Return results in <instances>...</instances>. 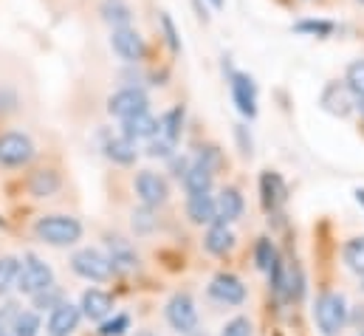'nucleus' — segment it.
Wrapping results in <instances>:
<instances>
[{"label": "nucleus", "instance_id": "f257e3e1", "mask_svg": "<svg viewBox=\"0 0 364 336\" xmlns=\"http://www.w3.org/2000/svg\"><path fill=\"white\" fill-rule=\"evenodd\" d=\"M34 235L48 246H71L82 238V224L71 215H43L34 224Z\"/></svg>", "mask_w": 364, "mask_h": 336}, {"label": "nucleus", "instance_id": "f03ea898", "mask_svg": "<svg viewBox=\"0 0 364 336\" xmlns=\"http://www.w3.org/2000/svg\"><path fill=\"white\" fill-rule=\"evenodd\" d=\"M314 317H316V325H319L322 334L336 336L348 325V303H345V297L336 294V291L319 294L316 308H314Z\"/></svg>", "mask_w": 364, "mask_h": 336}, {"label": "nucleus", "instance_id": "7ed1b4c3", "mask_svg": "<svg viewBox=\"0 0 364 336\" xmlns=\"http://www.w3.org/2000/svg\"><path fill=\"white\" fill-rule=\"evenodd\" d=\"M14 285H17L20 294L34 297V294H40V291H46V288L54 285V271L37 254H26V260L20 263V271H17Z\"/></svg>", "mask_w": 364, "mask_h": 336}, {"label": "nucleus", "instance_id": "20e7f679", "mask_svg": "<svg viewBox=\"0 0 364 336\" xmlns=\"http://www.w3.org/2000/svg\"><path fill=\"white\" fill-rule=\"evenodd\" d=\"M34 159V142L26 133H0V167H26Z\"/></svg>", "mask_w": 364, "mask_h": 336}, {"label": "nucleus", "instance_id": "39448f33", "mask_svg": "<svg viewBox=\"0 0 364 336\" xmlns=\"http://www.w3.org/2000/svg\"><path fill=\"white\" fill-rule=\"evenodd\" d=\"M71 268H74L80 277L91 280V283H107V280L113 277L110 260L102 252H96V249H80V252L71 257Z\"/></svg>", "mask_w": 364, "mask_h": 336}, {"label": "nucleus", "instance_id": "423d86ee", "mask_svg": "<svg viewBox=\"0 0 364 336\" xmlns=\"http://www.w3.org/2000/svg\"><path fill=\"white\" fill-rule=\"evenodd\" d=\"M110 46H113L116 57L124 60V63H141L144 54H147L144 37H141L136 28H130V26H119V28H113V34H110Z\"/></svg>", "mask_w": 364, "mask_h": 336}, {"label": "nucleus", "instance_id": "0eeeda50", "mask_svg": "<svg viewBox=\"0 0 364 336\" xmlns=\"http://www.w3.org/2000/svg\"><path fill=\"white\" fill-rule=\"evenodd\" d=\"M167 322L178 331V334H192L198 328V308H195V300L178 291L170 303H167Z\"/></svg>", "mask_w": 364, "mask_h": 336}, {"label": "nucleus", "instance_id": "6e6552de", "mask_svg": "<svg viewBox=\"0 0 364 336\" xmlns=\"http://www.w3.org/2000/svg\"><path fill=\"white\" fill-rule=\"evenodd\" d=\"M147 105L150 102H147V93L141 88H122L107 99V113L116 119H130L136 113H144Z\"/></svg>", "mask_w": 364, "mask_h": 336}, {"label": "nucleus", "instance_id": "1a4fd4ad", "mask_svg": "<svg viewBox=\"0 0 364 336\" xmlns=\"http://www.w3.org/2000/svg\"><path fill=\"white\" fill-rule=\"evenodd\" d=\"M136 195L141 198V204L144 206H161L164 201H167V195H170V187H167V181L159 175V172H153V169H141L139 175H136Z\"/></svg>", "mask_w": 364, "mask_h": 336}, {"label": "nucleus", "instance_id": "9d476101", "mask_svg": "<svg viewBox=\"0 0 364 336\" xmlns=\"http://www.w3.org/2000/svg\"><path fill=\"white\" fill-rule=\"evenodd\" d=\"M209 297L218 300V303H223V305H240L246 300V285L240 283V277L223 271V274H218L209 283Z\"/></svg>", "mask_w": 364, "mask_h": 336}, {"label": "nucleus", "instance_id": "9b49d317", "mask_svg": "<svg viewBox=\"0 0 364 336\" xmlns=\"http://www.w3.org/2000/svg\"><path fill=\"white\" fill-rule=\"evenodd\" d=\"M82 311L71 303H57L48 314V336H71L80 328Z\"/></svg>", "mask_w": 364, "mask_h": 336}, {"label": "nucleus", "instance_id": "f8f14e48", "mask_svg": "<svg viewBox=\"0 0 364 336\" xmlns=\"http://www.w3.org/2000/svg\"><path fill=\"white\" fill-rule=\"evenodd\" d=\"M232 99L243 116H249V119L257 116V88L252 83V77L232 74Z\"/></svg>", "mask_w": 364, "mask_h": 336}, {"label": "nucleus", "instance_id": "ddd939ff", "mask_svg": "<svg viewBox=\"0 0 364 336\" xmlns=\"http://www.w3.org/2000/svg\"><path fill=\"white\" fill-rule=\"evenodd\" d=\"M353 90L348 88V85H339V83H331L325 90H322V107L328 110V113H333V116H348L350 110H353Z\"/></svg>", "mask_w": 364, "mask_h": 336}, {"label": "nucleus", "instance_id": "4468645a", "mask_svg": "<svg viewBox=\"0 0 364 336\" xmlns=\"http://www.w3.org/2000/svg\"><path fill=\"white\" fill-rule=\"evenodd\" d=\"M82 317H88L91 322H102V320H107L110 317V311H113V297L107 294V291H99V288H88L85 294H82Z\"/></svg>", "mask_w": 364, "mask_h": 336}, {"label": "nucleus", "instance_id": "2eb2a0df", "mask_svg": "<svg viewBox=\"0 0 364 336\" xmlns=\"http://www.w3.org/2000/svg\"><path fill=\"white\" fill-rule=\"evenodd\" d=\"M159 133V119H153L147 110L136 113L130 119H122V136H127L130 142H141V139H153Z\"/></svg>", "mask_w": 364, "mask_h": 336}, {"label": "nucleus", "instance_id": "dca6fc26", "mask_svg": "<svg viewBox=\"0 0 364 336\" xmlns=\"http://www.w3.org/2000/svg\"><path fill=\"white\" fill-rule=\"evenodd\" d=\"M186 218H189L195 226L215 224V221H218L215 198H212L209 192H203V195H189V201H186Z\"/></svg>", "mask_w": 364, "mask_h": 336}, {"label": "nucleus", "instance_id": "f3484780", "mask_svg": "<svg viewBox=\"0 0 364 336\" xmlns=\"http://www.w3.org/2000/svg\"><path fill=\"white\" fill-rule=\"evenodd\" d=\"M243 195H240V189H235V187H226L218 198H215V209H218V221H223V224H232V221H237L240 215H243Z\"/></svg>", "mask_w": 364, "mask_h": 336}, {"label": "nucleus", "instance_id": "a211bd4d", "mask_svg": "<svg viewBox=\"0 0 364 336\" xmlns=\"http://www.w3.org/2000/svg\"><path fill=\"white\" fill-rule=\"evenodd\" d=\"M203 246H206V252L223 257V254H229L235 249V235H232V229L223 221H215V224H209V232H206Z\"/></svg>", "mask_w": 364, "mask_h": 336}, {"label": "nucleus", "instance_id": "6ab92c4d", "mask_svg": "<svg viewBox=\"0 0 364 336\" xmlns=\"http://www.w3.org/2000/svg\"><path fill=\"white\" fill-rule=\"evenodd\" d=\"M105 156H107L113 164L127 167V164L136 162L139 150H136V142H130L127 136H110V139L105 142Z\"/></svg>", "mask_w": 364, "mask_h": 336}, {"label": "nucleus", "instance_id": "aec40b11", "mask_svg": "<svg viewBox=\"0 0 364 336\" xmlns=\"http://www.w3.org/2000/svg\"><path fill=\"white\" fill-rule=\"evenodd\" d=\"M183 187L189 195H203L212 189V167L203 162H195L183 169Z\"/></svg>", "mask_w": 364, "mask_h": 336}, {"label": "nucleus", "instance_id": "412c9836", "mask_svg": "<svg viewBox=\"0 0 364 336\" xmlns=\"http://www.w3.org/2000/svg\"><path fill=\"white\" fill-rule=\"evenodd\" d=\"M107 246H110V257H107V260H110L113 271H133V268L139 266L136 252H133L122 238H110Z\"/></svg>", "mask_w": 364, "mask_h": 336}, {"label": "nucleus", "instance_id": "4be33fe9", "mask_svg": "<svg viewBox=\"0 0 364 336\" xmlns=\"http://www.w3.org/2000/svg\"><path fill=\"white\" fill-rule=\"evenodd\" d=\"M260 192H263V204L266 209H277V204L285 201V184L277 172H263L260 178Z\"/></svg>", "mask_w": 364, "mask_h": 336}, {"label": "nucleus", "instance_id": "5701e85b", "mask_svg": "<svg viewBox=\"0 0 364 336\" xmlns=\"http://www.w3.org/2000/svg\"><path fill=\"white\" fill-rule=\"evenodd\" d=\"M28 189H31L34 198H48V195H54V192L60 189V175H57L54 169H37V172L31 175Z\"/></svg>", "mask_w": 364, "mask_h": 336}, {"label": "nucleus", "instance_id": "b1692460", "mask_svg": "<svg viewBox=\"0 0 364 336\" xmlns=\"http://www.w3.org/2000/svg\"><path fill=\"white\" fill-rule=\"evenodd\" d=\"M181 125H183V110L181 107H173L170 113H164V119L159 122V136L170 145H176L181 139Z\"/></svg>", "mask_w": 364, "mask_h": 336}, {"label": "nucleus", "instance_id": "393cba45", "mask_svg": "<svg viewBox=\"0 0 364 336\" xmlns=\"http://www.w3.org/2000/svg\"><path fill=\"white\" fill-rule=\"evenodd\" d=\"M102 17H105V23H110L113 28L130 26V6H127L124 0H105V3H102Z\"/></svg>", "mask_w": 364, "mask_h": 336}, {"label": "nucleus", "instance_id": "a878e982", "mask_svg": "<svg viewBox=\"0 0 364 336\" xmlns=\"http://www.w3.org/2000/svg\"><path fill=\"white\" fill-rule=\"evenodd\" d=\"M342 257H345V263H348L350 271L364 274V235L362 238H350L345 243V249H342Z\"/></svg>", "mask_w": 364, "mask_h": 336}, {"label": "nucleus", "instance_id": "bb28decb", "mask_svg": "<svg viewBox=\"0 0 364 336\" xmlns=\"http://www.w3.org/2000/svg\"><path fill=\"white\" fill-rule=\"evenodd\" d=\"M11 331H14L11 336H37L40 334V317L34 311H17Z\"/></svg>", "mask_w": 364, "mask_h": 336}, {"label": "nucleus", "instance_id": "cd10ccee", "mask_svg": "<svg viewBox=\"0 0 364 336\" xmlns=\"http://www.w3.org/2000/svg\"><path fill=\"white\" fill-rule=\"evenodd\" d=\"M17 271H20V260L17 257H0V294H6L14 280H17Z\"/></svg>", "mask_w": 364, "mask_h": 336}, {"label": "nucleus", "instance_id": "c85d7f7f", "mask_svg": "<svg viewBox=\"0 0 364 336\" xmlns=\"http://www.w3.org/2000/svg\"><path fill=\"white\" fill-rule=\"evenodd\" d=\"M345 85L353 90L356 99H362L364 96V60H356V63L348 65V71H345Z\"/></svg>", "mask_w": 364, "mask_h": 336}, {"label": "nucleus", "instance_id": "c756f323", "mask_svg": "<svg viewBox=\"0 0 364 336\" xmlns=\"http://www.w3.org/2000/svg\"><path fill=\"white\" fill-rule=\"evenodd\" d=\"M127 328H130V317L127 314H116L113 320H102L99 336H122Z\"/></svg>", "mask_w": 364, "mask_h": 336}, {"label": "nucleus", "instance_id": "7c9ffc66", "mask_svg": "<svg viewBox=\"0 0 364 336\" xmlns=\"http://www.w3.org/2000/svg\"><path fill=\"white\" fill-rule=\"evenodd\" d=\"M255 260H257V268H263V271H269L274 266V260H277V252H274V243L269 238H263L260 243H257V249H255Z\"/></svg>", "mask_w": 364, "mask_h": 336}, {"label": "nucleus", "instance_id": "2f4dec72", "mask_svg": "<svg viewBox=\"0 0 364 336\" xmlns=\"http://www.w3.org/2000/svg\"><path fill=\"white\" fill-rule=\"evenodd\" d=\"M220 336H252V322L246 317H235L232 322L223 325Z\"/></svg>", "mask_w": 364, "mask_h": 336}, {"label": "nucleus", "instance_id": "473e14b6", "mask_svg": "<svg viewBox=\"0 0 364 336\" xmlns=\"http://www.w3.org/2000/svg\"><path fill=\"white\" fill-rule=\"evenodd\" d=\"M57 303H63L60 300V291L51 285V288H46V291H40V294H34V305L40 308V311H46V308H54Z\"/></svg>", "mask_w": 364, "mask_h": 336}, {"label": "nucleus", "instance_id": "72a5a7b5", "mask_svg": "<svg viewBox=\"0 0 364 336\" xmlns=\"http://www.w3.org/2000/svg\"><path fill=\"white\" fill-rule=\"evenodd\" d=\"M296 31H308V34H331L333 31V23H325V20H305V23H296Z\"/></svg>", "mask_w": 364, "mask_h": 336}, {"label": "nucleus", "instance_id": "f704fd0d", "mask_svg": "<svg viewBox=\"0 0 364 336\" xmlns=\"http://www.w3.org/2000/svg\"><path fill=\"white\" fill-rule=\"evenodd\" d=\"M161 26H164V34H167V43H170V48H173V51H181V43H178L176 26H173V20H170L167 14H161Z\"/></svg>", "mask_w": 364, "mask_h": 336}, {"label": "nucleus", "instance_id": "c9c22d12", "mask_svg": "<svg viewBox=\"0 0 364 336\" xmlns=\"http://www.w3.org/2000/svg\"><path fill=\"white\" fill-rule=\"evenodd\" d=\"M147 218H150V206H144V209L133 212V226H136L139 232H147V229H153V221H147Z\"/></svg>", "mask_w": 364, "mask_h": 336}, {"label": "nucleus", "instance_id": "e433bc0d", "mask_svg": "<svg viewBox=\"0 0 364 336\" xmlns=\"http://www.w3.org/2000/svg\"><path fill=\"white\" fill-rule=\"evenodd\" d=\"M356 201H359V204L364 206V189H356Z\"/></svg>", "mask_w": 364, "mask_h": 336}, {"label": "nucleus", "instance_id": "4c0bfd02", "mask_svg": "<svg viewBox=\"0 0 364 336\" xmlns=\"http://www.w3.org/2000/svg\"><path fill=\"white\" fill-rule=\"evenodd\" d=\"M209 3H212L215 9H223V0H209Z\"/></svg>", "mask_w": 364, "mask_h": 336}, {"label": "nucleus", "instance_id": "58836bf2", "mask_svg": "<svg viewBox=\"0 0 364 336\" xmlns=\"http://www.w3.org/2000/svg\"><path fill=\"white\" fill-rule=\"evenodd\" d=\"M359 110H362V116H364V96L359 99Z\"/></svg>", "mask_w": 364, "mask_h": 336}, {"label": "nucleus", "instance_id": "ea45409f", "mask_svg": "<svg viewBox=\"0 0 364 336\" xmlns=\"http://www.w3.org/2000/svg\"><path fill=\"white\" fill-rule=\"evenodd\" d=\"M136 336H156V334H150V331H141V334H136Z\"/></svg>", "mask_w": 364, "mask_h": 336}, {"label": "nucleus", "instance_id": "a19ab883", "mask_svg": "<svg viewBox=\"0 0 364 336\" xmlns=\"http://www.w3.org/2000/svg\"><path fill=\"white\" fill-rule=\"evenodd\" d=\"M0 336H11V334H9V331H6V328H0Z\"/></svg>", "mask_w": 364, "mask_h": 336}, {"label": "nucleus", "instance_id": "79ce46f5", "mask_svg": "<svg viewBox=\"0 0 364 336\" xmlns=\"http://www.w3.org/2000/svg\"><path fill=\"white\" fill-rule=\"evenodd\" d=\"M362 288H364V274H362Z\"/></svg>", "mask_w": 364, "mask_h": 336}, {"label": "nucleus", "instance_id": "37998d69", "mask_svg": "<svg viewBox=\"0 0 364 336\" xmlns=\"http://www.w3.org/2000/svg\"><path fill=\"white\" fill-rule=\"evenodd\" d=\"M356 3H362V6H364V0H356Z\"/></svg>", "mask_w": 364, "mask_h": 336}, {"label": "nucleus", "instance_id": "c03bdc74", "mask_svg": "<svg viewBox=\"0 0 364 336\" xmlns=\"http://www.w3.org/2000/svg\"><path fill=\"white\" fill-rule=\"evenodd\" d=\"M359 336H364V331H362V334H359Z\"/></svg>", "mask_w": 364, "mask_h": 336}]
</instances>
